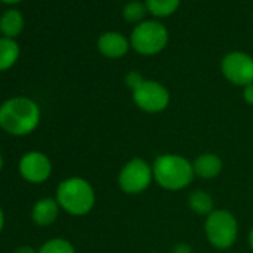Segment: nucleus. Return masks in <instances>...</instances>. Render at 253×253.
<instances>
[{"label":"nucleus","mask_w":253,"mask_h":253,"mask_svg":"<svg viewBox=\"0 0 253 253\" xmlns=\"http://www.w3.org/2000/svg\"><path fill=\"white\" fill-rule=\"evenodd\" d=\"M145 81H146V79L142 76V73H140V72H136V70L128 72V73H126V76H125V84H126V86H128L131 91L137 89Z\"/></svg>","instance_id":"19"},{"label":"nucleus","mask_w":253,"mask_h":253,"mask_svg":"<svg viewBox=\"0 0 253 253\" xmlns=\"http://www.w3.org/2000/svg\"><path fill=\"white\" fill-rule=\"evenodd\" d=\"M249 244H250V247H252V250H253V228H252V231H250V234H249Z\"/></svg>","instance_id":"25"},{"label":"nucleus","mask_w":253,"mask_h":253,"mask_svg":"<svg viewBox=\"0 0 253 253\" xmlns=\"http://www.w3.org/2000/svg\"><path fill=\"white\" fill-rule=\"evenodd\" d=\"M3 226H5V214H3V210L0 209V232H2Z\"/></svg>","instance_id":"23"},{"label":"nucleus","mask_w":253,"mask_h":253,"mask_svg":"<svg viewBox=\"0 0 253 253\" xmlns=\"http://www.w3.org/2000/svg\"><path fill=\"white\" fill-rule=\"evenodd\" d=\"M20 174L30 183H43L52 173V164L49 158L38 151L27 152L20 160Z\"/></svg>","instance_id":"9"},{"label":"nucleus","mask_w":253,"mask_h":253,"mask_svg":"<svg viewBox=\"0 0 253 253\" xmlns=\"http://www.w3.org/2000/svg\"><path fill=\"white\" fill-rule=\"evenodd\" d=\"M2 169H3V157L0 154V171H2Z\"/></svg>","instance_id":"26"},{"label":"nucleus","mask_w":253,"mask_h":253,"mask_svg":"<svg viewBox=\"0 0 253 253\" xmlns=\"http://www.w3.org/2000/svg\"><path fill=\"white\" fill-rule=\"evenodd\" d=\"M60 204L54 198H42L39 200L32 210V219L39 226H48L55 222L58 217Z\"/></svg>","instance_id":"11"},{"label":"nucleus","mask_w":253,"mask_h":253,"mask_svg":"<svg viewBox=\"0 0 253 253\" xmlns=\"http://www.w3.org/2000/svg\"><path fill=\"white\" fill-rule=\"evenodd\" d=\"M169 43V32L164 24L155 20H145L137 24L130 36V45L142 55L160 54Z\"/></svg>","instance_id":"4"},{"label":"nucleus","mask_w":253,"mask_h":253,"mask_svg":"<svg viewBox=\"0 0 253 253\" xmlns=\"http://www.w3.org/2000/svg\"><path fill=\"white\" fill-rule=\"evenodd\" d=\"M222 75L231 84L238 86H247L253 84V58L241 51H232L226 54L220 64Z\"/></svg>","instance_id":"7"},{"label":"nucleus","mask_w":253,"mask_h":253,"mask_svg":"<svg viewBox=\"0 0 253 253\" xmlns=\"http://www.w3.org/2000/svg\"><path fill=\"white\" fill-rule=\"evenodd\" d=\"M152 170L157 183L167 191H180L186 188L195 176L192 164L185 157L176 154L158 157Z\"/></svg>","instance_id":"2"},{"label":"nucleus","mask_w":253,"mask_h":253,"mask_svg":"<svg viewBox=\"0 0 253 253\" xmlns=\"http://www.w3.org/2000/svg\"><path fill=\"white\" fill-rule=\"evenodd\" d=\"M148 12H151L154 17L164 18L174 14L180 5V0H146Z\"/></svg>","instance_id":"16"},{"label":"nucleus","mask_w":253,"mask_h":253,"mask_svg":"<svg viewBox=\"0 0 253 253\" xmlns=\"http://www.w3.org/2000/svg\"><path fill=\"white\" fill-rule=\"evenodd\" d=\"M173 253H192V249H191V246H189V244H186V243H180V244H177V246L174 247Z\"/></svg>","instance_id":"21"},{"label":"nucleus","mask_w":253,"mask_h":253,"mask_svg":"<svg viewBox=\"0 0 253 253\" xmlns=\"http://www.w3.org/2000/svg\"><path fill=\"white\" fill-rule=\"evenodd\" d=\"M2 3H6V5H15V3H20L21 0H0Z\"/></svg>","instance_id":"24"},{"label":"nucleus","mask_w":253,"mask_h":253,"mask_svg":"<svg viewBox=\"0 0 253 253\" xmlns=\"http://www.w3.org/2000/svg\"><path fill=\"white\" fill-rule=\"evenodd\" d=\"M20 57V46L14 39L0 38V72L11 69Z\"/></svg>","instance_id":"14"},{"label":"nucleus","mask_w":253,"mask_h":253,"mask_svg":"<svg viewBox=\"0 0 253 253\" xmlns=\"http://www.w3.org/2000/svg\"><path fill=\"white\" fill-rule=\"evenodd\" d=\"M243 97L246 100V103L252 104L253 106V84L244 86V91H243Z\"/></svg>","instance_id":"20"},{"label":"nucleus","mask_w":253,"mask_h":253,"mask_svg":"<svg viewBox=\"0 0 253 253\" xmlns=\"http://www.w3.org/2000/svg\"><path fill=\"white\" fill-rule=\"evenodd\" d=\"M152 179H154L152 167L142 158H133L122 167L118 182L125 194L134 195L148 189Z\"/></svg>","instance_id":"6"},{"label":"nucleus","mask_w":253,"mask_h":253,"mask_svg":"<svg viewBox=\"0 0 253 253\" xmlns=\"http://www.w3.org/2000/svg\"><path fill=\"white\" fill-rule=\"evenodd\" d=\"M133 100L142 110L148 113H158L169 106L170 92L160 82L146 79L137 89L133 91Z\"/></svg>","instance_id":"8"},{"label":"nucleus","mask_w":253,"mask_h":253,"mask_svg":"<svg viewBox=\"0 0 253 253\" xmlns=\"http://www.w3.org/2000/svg\"><path fill=\"white\" fill-rule=\"evenodd\" d=\"M189 207L200 216H209L213 211V198L204 191H194L189 195Z\"/></svg>","instance_id":"15"},{"label":"nucleus","mask_w":253,"mask_h":253,"mask_svg":"<svg viewBox=\"0 0 253 253\" xmlns=\"http://www.w3.org/2000/svg\"><path fill=\"white\" fill-rule=\"evenodd\" d=\"M15 253H38V252H36L35 249L29 247V246H23V247L17 249V250H15Z\"/></svg>","instance_id":"22"},{"label":"nucleus","mask_w":253,"mask_h":253,"mask_svg":"<svg viewBox=\"0 0 253 253\" xmlns=\"http://www.w3.org/2000/svg\"><path fill=\"white\" fill-rule=\"evenodd\" d=\"M194 173L201 179L217 177L222 171V160L216 154H201L192 164Z\"/></svg>","instance_id":"12"},{"label":"nucleus","mask_w":253,"mask_h":253,"mask_svg":"<svg viewBox=\"0 0 253 253\" xmlns=\"http://www.w3.org/2000/svg\"><path fill=\"white\" fill-rule=\"evenodd\" d=\"M24 27V20L20 11L17 9H9L6 11L2 18H0V32L5 38L14 39L17 38Z\"/></svg>","instance_id":"13"},{"label":"nucleus","mask_w":253,"mask_h":253,"mask_svg":"<svg viewBox=\"0 0 253 253\" xmlns=\"http://www.w3.org/2000/svg\"><path fill=\"white\" fill-rule=\"evenodd\" d=\"M130 41L116 32H106L97 41V48L106 58H121L130 49Z\"/></svg>","instance_id":"10"},{"label":"nucleus","mask_w":253,"mask_h":253,"mask_svg":"<svg viewBox=\"0 0 253 253\" xmlns=\"http://www.w3.org/2000/svg\"><path fill=\"white\" fill-rule=\"evenodd\" d=\"M38 253H76L73 244L64 238H52L42 244Z\"/></svg>","instance_id":"18"},{"label":"nucleus","mask_w":253,"mask_h":253,"mask_svg":"<svg viewBox=\"0 0 253 253\" xmlns=\"http://www.w3.org/2000/svg\"><path fill=\"white\" fill-rule=\"evenodd\" d=\"M41 122V107L27 97H12L0 106V128L11 136H27Z\"/></svg>","instance_id":"1"},{"label":"nucleus","mask_w":253,"mask_h":253,"mask_svg":"<svg viewBox=\"0 0 253 253\" xmlns=\"http://www.w3.org/2000/svg\"><path fill=\"white\" fill-rule=\"evenodd\" d=\"M148 8L146 3H142L139 0H133V2H128L124 8H122V17L126 23H134V24H140L145 21Z\"/></svg>","instance_id":"17"},{"label":"nucleus","mask_w":253,"mask_h":253,"mask_svg":"<svg viewBox=\"0 0 253 253\" xmlns=\"http://www.w3.org/2000/svg\"><path fill=\"white\" fill-rule=\"evenodd\" d=\"M57 203L73 216L89 213L95 204V192L91 183L82 177H69L58 185Z\"/></svg>","instance_id":"3"},{"label":"nucleus","mask_w":253,"mask_h":253,"mask_svg":"<svg viewBox=\"0 0 253 253\" xmlns=\"http://www.w3.org/2000/svg\"><path fill=\"white\" fill-rule=\"evenodd\" d=\"M204 231L211 246L216 249H228L237 240L238 223L228 210H213L206 219Z\"/></svg>","instance_id":"5"}]
</instances>
